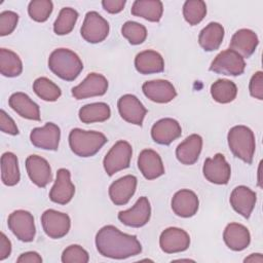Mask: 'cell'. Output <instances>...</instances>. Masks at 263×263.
I'll list each match as a JSON object with an SVG mask.
<instances>
[{
    "label": "cell",
    "mask_w": 263,
    "mask_h": 263,
    "mask_svg": "<svg viewBox=\"0 0 263 263\" xmlns=\"http://www.w3.org/2000/svg\"><path fill=\"white\" fill-rule=\"evenodd\" d=\"M136 188L137 178L133 175H126L110 185L109 196L115 205H124L135 194Z\"/></svg>",
    "instance_id": "44dd1931"
},
{
    "label": "cell",
    "mask_w": 263,
    "mask_h": 263,
    "mask_svg": "<svg viewBox=\"0 0 263 263\" xmlns=\"http://www.w3.org/2000/svg\"><path fill=\"white\" fill-rule=\"evenodd\" d=\"M130 12L133 15L143 17L149 22H159L162 16L163 5L158 0H136Z\"/></svg>",
    "instance_id": "f546056e"
},
{
    "label": "cell",
    "mask_w": 263,
    "mask_h": 263,
    "mask_svg": "<svg viewBox=\"0 0 263 263\" xmlns=\"http://www.w3.org/2000/svg\"><path fill=\"white\" fill-rule=\"evenodd\" d=\"M18 22V14L10 11L5 10L0 13V35L6 36L13 32Z\"/></svg>",
    "instance_id": "60d3db41"
},
{
    "label": "cell",
    "mask_w": 263,
    "mask_h": 263,
    "mask_svg": "<svg viewBox=\"0 0 263 263\" xmlns=\"http://www.w3.org/2000/svg\"><path fill=\"white\" fill-rule=\"evenodd\" d=\"M256 193L249 187L240 185L235 187L230 194V204L233 210L240 214L243 218H250L255 204H256Z\"/></svg>",
    "instance_id": "7402d4cb"
},
{
    "label": "cell",
    "mask_w": 263,
    "mask_h": 263,
    "mask_svg": "<svg viewBox=\"0 0 263 263\" xmlns=\"http://www.w3.org/2000/svg\"><path fill=\"white\" fill-rule=\"evenodd\" d=\"M16 262L17 263H41L42 258L38 253L31 251V252H26L21 254Z\"/></svg>",
    "instance_id": "bcb514c9"
},
{
    "label": "cell",
    "mask_w": 263,
    "mask_h": 263,
    "mask_svg": "<svg viewBox=\"0 0 263 263\" xmlns=\"http://www.w3.org/2000/svg\"><path fill=\"white\" fill-rule=\"evenodd\" d=\"M23 71V64L20 57L6 48L0 49V72L6 77H16Z\"/></svg>",
    "instance_id": "836d02e7"
},
{
    "label": "cell",
    "mask_w": 263,
    "mask_h": 263,
    "mask_svg": "<svg viewBox=\"0 0 263 263\" xmlns=\"http://www.w3.org/2000/svg\"><path fill=\"white\" fill-rule=\"evenodd\" d=\"M106 143V136L100 132L73 128L69 134L70 148L79 157L93 156Z\"/></svg>",
    "instance_id": "3957f363"
},
{
    "label": "cell",
    "mask_w": 263,
    "mask_h": 263,
    "mask_svg": "<svg viewBox=\"0 0 263 263\" xmlns=\"http://www.w3.org/2000/svg\"><path fill=\"white\" fill-rule=\"evenodd\" d=\"M138 167L147 180H154L164 174V166L159 154L152 149H144L138 157Z\"/></svg>",
    "instance_id": "603a6c76"
},
{
    "label": "cell",
    "mask_w": 263,
    "mask_h": 263,
    "mask_svg": "<svg viewBox=\"0 0 263 263\" xmlns=\"http://www.w3.org/2000/svg\"><path fill=\"white\" fill-rule=\"evenodd\" d=\"M78 12L71 7H64L61 9L58 18L53 24V31L57 35L69 34L76 24Z\"/></svg>",
    "instance_id": "d590c367"
},
{
    "label": "cell",
    "mask_w": 263,
    "mask_h": 263,
    "mask_svg": "<svg viewBox=\"0 0 263 263\" xmlns=\"http://www.w3.org/2000/svg\"><path fill=\"white\" fill-rule=\"evenodd\" d=\"M243 261L245 262H258V263H262L263 262V257L259 253L258 254H251Z\"/></svg>",
    "instance_id": "7dc6e473"
},
{
    "label": "cell",
    "mask_w": 263,
    "mask_h": 263,
    "mask_svg": "<svg viewBox=\"0 0 263 263\" xmlns=\"http://www.w3.org/2000/svg\"><path fill=\"white\" fill-rule=\"evenodd\" d=\"M75 186L71 181V174L67 168H60L57 172V179L49 191V198L52 202L66 204L73 198Z\"/></svg>",
    "instance_id": "2e32d148"
},
{
    "label": "cell",
    "mask_w": 263,
    "mask_h": 263,
    "mask_svg": "<svg viewBox=\"0 0 263 263\" xmlns=\"http://www.w3.org/2000/svg\"><path fill=\"white\" fill-rule=\"evenodd\" d=\"M108 89V80L98 73H89L85 79L72 88V96L76 100L103 96Z\"/></svg>",
    "instance_id": "7c38bea8"
},
{
    "label": "cell",
    "mask_w": 263,
    "mask_h": 263,
    "mask_svg": "<svg viewBox=\"0 0 263 263\" xmlns=\"http://www.w3.org/2000/svg\"><path fill=\"white\" fill-rule=\"evenodd\" d=\"M48 68L61 79L73 81L81 73L83 64L74 51L68 48H58L48 58Z\"/></svg>",
    "instance_id": "7a4b0ae2"
},
{
    "label": "cell",
    "mask_w": 263,
    "mask_h": 263,
    "mask_svg": "<svg viewBox=\"0 0 263 263\" xmlns=\"http://www.w3.org/2000/svg\"><path fill=\"white\" fill-rule=\"evenodd\" d=\"M82 38L89 43L104 41L109 34L108 22L97 11H88L80 30Z\"/></svg>",
    "instance_id": "ba28073f"
},
{
    "label": "cell",
    "mask_w": 263,
    "mask_h": 263,
    "mask_svg": "<svg viewBox=\"0 0 263 263\" xmlns=\"http://www.w3.org/2000/svg\"><path fill=\"white\" fill-rule=\"evenodd\" d=\"M206 14V5L201 0H188L183 5V15L185 21L195 26L199 24Z\"/></svg>",
    "instance_id": "8d00e7d4"
},
{
    "label": "cell",
    "mask_w": 263,
    "mask_h": 263,
    "mask_svg": "<svg viewBox=\"0 0 263 263\" xmlns=\"http://www.w3.org/2000/svg\"><path fill=\"white\" fill-rule=\"evenodd\" d=\"M142 90L149 100L159 104L168 103L177 96L174 85L168 80L163 79L146 81L142 85Z\"/></svg>",
    "instance_id": "ac0fdd59"
},
{
    "label": "cell",
    "mask_w": 263,
    "mask_h": 263,
    "mask_svg": "<svg viewBox=\"0 0 263 263\" xmlns=\"http://www.w3.org/2000/svg\"><path fill=\"white\" fill-rule=\"evenodd\" d=\"M34 92L42 100L47 102L57 101L61 95V88L46 77H39L33 83Z\"/></svg>",
    "instance_id": "e575fe53"
},
{
    "label": "cell",
    "mask_w": 263,
    "mask_h": 263,
    "mask_svg": "<svg viewBox=\"0 0 263 263\" xmlns=\"http://www.w3.org/2000/svg\"><path fill=\"white\" fill-rule=\"evenodd\" d=\"M60 138V127L52 122H47L42 127H35L30 134L31 143L44 150H58Z\"/></svg>",
    "instance_id": "9a60e30c"
},
{
    "label": "cell",
    "mask_w": 263,
    "mask_h": 263,
    "mask_svg": "<svg viewBox=\"0 0 263 263\" xmlns=\"http://www.w3.org/2000/svg\"><path fill=\"white\" fill-rule=\"evenodd\" d=\"M201 148L202 138L197 134H192L178 145L176 149L177 159L185 165L194 164L199 157Z\"/></svg>",
    "instance_id": "d4e9b609"
},
{
    "label": "cell",
    "mask_w": 263,
    "mask_h": 263,
    "mask_svg": "<svg viewBox=\"0 0 263 263\" xmlns=\"http://www.w3.org/2000/svg\"><path fill=\"white\" fill-rule=\"evenodd\" d=\"M118 112L122 119L125 121L136 124L142 125L144 117L147 113L146 108L140 102V100L134 95H123L117 102Z\"/></svg>",
    "instance_id": "5bb4252c"
},
{
    "label": "cell",
    "mask_w": 263,
    "mask_h": 263,
    "mask_svg": "<svg viewBox=\"0 0 263 263\" xmlns=\"http://www.w3.org/2000/svg\"><path fill=\"white\" fill-rule=\"evenodd\" d=\"M224 38V28L221 24L212 22L199 33L198 43L205 51L218 49Z\"/></svg>",
    "instance_id": "f1b7e54d"
},
{
    "label": "cell",
    "mask_w": 263,
    "mask_h": 263,
    "mask_svg": "<svg viewBox=\"0 0 263 263\" xmlns=\"http://www.w3.org/2000/svg\"><path fill=\"white\" fill-rule=\"evenodd\" d=\"M96 247L102 256L111 259H126L142 252L136 235L123 233L113 225H106L98 231Z\"/></svg>",
    "instance_id": "6da1fadb"
},
{
    "label": "cell",
    "mask_w": 263,
    "mask_h": 263,
    "mask_svg": "<svg viewBox=\"0 0 263 263\" xmlns=\"http://www.w3.org/2000/svg\"><path fill=\"white\" fill-rule=\"evenodd\" d=\"M11 253V242L6 235L1 232L0 234V260L6 259Z\"/></svg>",
    "instance_id": "f6af8a7d"
},
{
    "label": "cell",
    "mask_w": 263,
    "mask_h": 263,
    "mask_svg": "<svg viewBox=\"0 0 263 263\" xmlns=\"http://www.w3.org/2000/svg\"><path fill=\"white\" fill-rule=\"evenodd\" d=\"M79 119L83 123L103 122L110 118L111 110L109 105L103 102L84 105L79 110Z\"/></svg>",
    "instance_id": "4dcf8cb0"
},
{
    "label": "cell",
    "mask_w": 263,
    "mask_h": 263,
    "mask_svg": "<svg viewBox=\"0 0 263 263\" xmlns=\"http://www.w3.org/2000/svg\"><path fill=\"white\" fill-rule=\"evenodd\" d=\"M1 179L6 186H14L20 182L18 160L12 152H5L1 156Z\"/></svg>",
    "instance_id": "1f68e13d"
},
{
    "label": "cell",
    "mask_w": 263,
    "mask_h": 263,
    "mask_svg": "<svg viewBox=\"0 0 263 263\" xmlns=\"http://www.w3.org/2000/svg\"><path fill=\"white\" fill-rule=\"evenodd\" d=\"M249 90L253 98L260 101L263 100V73L261 71L256 72L252 76L249 84Z\"/></svg>",
    "instance_id": "b9f144b4"
},
{
    "label": "cell",
    "mask_w": 263,
    "mask_h": 263,
    "mask_svg": "<svg viewBox=\"0 0 263 263\" xmlns=\"http://www.w3.org/2000/svg\"><path fill=\"white\" fill-rule=\"evenodd\" d=\"M8 104L20 116L30 120H40L39 106L24 92H14L10 96Z\"/></svg>",
    "instance_id": "4316f807"
},
{
    "label": "cell",
    "mask_w": 263,
    "mask_h": 263,
    "mask_svg": "<svg viewBox=\"0 0 263 263\" xmlns=\"http://www.w3.org/2000/svg\"><path fill=\"white\" fill-rule=\"evenodd\" d=\"M258 43L259 39L254 31L250 29H240L233 34L229 48L245 59L250 58L255 52Z\"/></svg>",
    "instance_id": "cb8c5ba5"
},
{
    "label": "cell",
    "mask_w": 263,
    "mask_h": 263,
    "mask_svg": "<svg viewBox=\"0 0 263 263\" xmlns=\"http://www.w3.org/2000/svg\"><path fill=\"white\" fill-rule=\"evenodd\" d=\"M41 224L47 236L53 239H59L69 232L71 220L67 214L49 209L42 214Z\"/></svg>",
    "instance_id": "9c48e42d"
},
{
    "label": "cell",
    "mask_w": 263,
    "mask_h": 263,
    "mask_svg": "<svg viewBox=\"0 0 263 263\" xmlns=\"http://www.w3.org/2000/svg\"><path fill=\"white\" fill-rule=\"evenodd\" d=\"M182 128L180 123L173 118H162L156 121L151 128L153 141L160 145H170L181 137Z\"/></svg>",
    "instance_id": "ffe728a7"
},
{
    "label": "cell",
    "mask_w": 263,
    "mask_h": 263,
    "mask_svg": "<svg viewBox=\"0 0 263 263\" xmlns=\"http://www.w3.org/2000/svg\"><path fill=\"white\" fill-rule=\"evenodd\" d=\"M133 148L126 141L120 140L116 142L103 160L105 172L108 176H113L115 173L127 168L130 163Z\"/></svg>",
    "instance_id": "5b68a950"
},
{
    "label": "cell",
    "mask_w": 263,
    "mask_h": 263,
    "mask_svg": "<svg viewBox=\"0 0 263 263\" xmlns=\"http://www.w3.org/2000/svg\"><path fill=\"white\" fill-rule=\"evenodd\" d=\"M204 178L217 185H225L229 182L231 168L225 157L221 153H217L212 158H206L202 166Z\"/></svg>",
    "instance_id": "30bf717a"
},
{
    "label": "cell",
    "mask_w": 263,
    "mask_h": 263,
    "mask_svg": "<svg viewBox=\"0 0 263 263\" xmlns=\"http://www.w3.org/2000/svg\"><path fill=\"white\" fill-rule=\"evenodd\" d=\"M61 259L63 263H87L89 256L79 245H71L64 250Z\"/></svg>",
    "instance_id": "ab89813d"
},
{
    "label": "cell",
    "mask_w": 263,
    "mask_h": 263,
    "mask_svg": "<svg viewBox=\"0 0 263 263\" xmlns=\"http://www.w3.org/2000/svg\"><path fill=\"white\" fill-rule=\"evenodd\" d=\"M0 127H1V130L5 134L12 135V136H15L18 134V128L15 122L4 110L0 111Z\"/></svg>",
    "instance_id": "7bdbcfd3"
},
{
    "label": "cell",
    "mask_w": 263,
    "mask_h": 263,
    "mask_svg": "<svg viewBox=\"0 0 263 263\" xmlns=\"http://www.w3.org/2000/svg\"><path fill=\"white\" fill-rule=\"evenodd\" d=\"M125 0H103L102 6L109 13H118L123 10Z\"/></svg>",
    "instance_id": "ee69618b"
},
{
    "label": "cell",
    "mask_w": 263,
    "mask_h": 263,
    "mask_svg": "<svg viewBox=\"0 0 263 263\" xmlns=\"http://www.w3.org/2000/svg\"><path fill=\"white\" fill-rule=\"evenodd\" d=\"M8 228L11 232L24 242H30L34 239L36 228L33 215L25 210H16L8 216Z\"/></svg>",
    "instance_id": "52a82bcc"
},
{
    "label": "cell",
    "mask_w": 263,
    "mask_h": 263,
    "mask_svg": "<svg viewBox=\"0 0 263 263\" xmlns=\"http://www.w3.org/2000/svg\"><path fill=\"white\" fill-rule=\"evenodd\" d=\"M212 98L221 104L232 102L237 95L236 84L228 79H218L211 85Z\"/></svg>",
    "instance_id": "d6a6232c"
},
{
    "label": "cell",
    "mask_w": 263,
    "mask_h": 263,
    "mask_svg": "<svg viewBox=\"0 0 263 263\" xmlns=\"http://www.w3.org/2000/svg\"><path fill=\"white\" fill-rule=\"evenodd\" d=\"M246 68V62L241 55L232 49H225L218 53L210 66V70L223 75L238 76Z\"/></svg>",
    "instance_id": "8992f818"
},
{
    "label": "cell",
    "mask_w": 263,
    "mask_h": 263,
    "mask_svg": "<svg viewBox=\"0 0 263 263\" xmlns=\"http://www.w3.org/2000/svg\"><path fill=\"white\" fill-rule=\"evenodd\" d=\"M223 239L230 250L242 251L250 245L251 235L246 226L238 223H230L224 229Z\"/></svg>",
    "instance_id": "484cf974"
},
{
    "label": "cell",
    "mask_w": 263,
    "mask_h": 263,
    "mask_svg": "<svg viewBox=\"0 0 263 263\" xmlns=\"http://www.w3.org/2000/svg\"><path fill=\"white\" fill-rule=\"evenodd\" d=\"M199 206L197 195L189 189H181L177 191L172 198L173 212L182 218H190L194 216Z\"/></svg>",
    "instance_id": "d6986e66"
},
{
    "label": "cell",
    "mask_w": 263,
    "mask_h": 263,
    "mask_svg": "<svg viewBox=\"0 0 263 263\" xmlns=\"http://www.w3.org/2000/svg\"><path fill=\"white\" fill-rule=\"evenodd\" d=\"M26 170L31 181L40 188H44L52 181L50 165L47 160L41 156H28L26 159Z\"/></svg>",
    "instance_id": "e0dca14e"
},
{
    "label": "cell",
    "mask_w": 263,
    "mask_h": 263,
    "mask_svg": "<svg viewBox=\"0 0 263 263\" xmlns=\"http://www.w3.org/2000/svg\"><path fill=\"white\" fill-rule=\"evenodd\" d=\"M151 216V206L146 196L140 197L133 208L118 213V220L126 226L139 228L148 223Z\"/></svg>",
    "instance_id": "8fae6325"
},
{
    "label": "cell",
    "mask_w": 263,
    "mask_h": 263,
    "mask_svg": "<svg viewBox=\"0 0 263 263\" xmlns=\"http://www.w3.org/2000/svg\"><path fill=\"white\" fill-rule=\"evenodd\" d=\"M160 249L166 254H174L186 251L190 246L189 234L178 227L164 229L159 237Z\"/></svg>",
    "instance_id": "4fadbf2b"
},
{
    "label": "cell",
    "mask_w": 263,
    "mask_h": 263,
    "mask_svg": "<svg viewBox=\"0 0 263 263\" xmlns=\"http://www.w3.org/2000/svg\"><path fill=\"white\" fill-rule=\"evenodd\" d=\"M53 4L50 0H33L29 3L28 13L35 22H45L52 12Z\"/></svg>",
    "instance_id": "f35d334b"
},
{
    "label": "cell",
    "mask_w": 263,
    "mask_h": 263,
    "mask_svg": "<svg viewBox=\"0 0 263 263\" xmlns=\"http://www.w3.org/2000/svg\"><path fill=\"white\" fill-rule=\"evenodd\" d=\"M135 67L141 74L161 73L164 70V61L161 54L155 50H144L135 58Z\"/></svg>",
    "instance_id": "83f0119b"
},
{
    "label": "cell",
    "mask_w": 263,
    "mask_h": 263,
    "mask_svg": "<svg viewBox=\"0 0 263 263\" xmlns=\"http://www.w3.org/2000/svg\"><path fill=\"white\" fill-rule=\"evenodd\" d=\"M121 34L133 45L141 44L147 38V30L145 26L133 21H127L123 24Z\"/></svg>",
    "instance_id": "74e56055"
},
{
    "label": "cell",
    "mask_w": 263,
    "mask_h": 263,
    "mask_svg": "<svg viewBox=\"0 0 263 263\" xmlns=\"http://www.w3.org/2000/svg\"><path fill=\"white\" fill-rule=\"evenodd\" d=\"M228 146L233 155L247 163H252L256 142L251 128L246 125H235L231 127L227 135Z\"/></svg>",
    "instance_id": "277c9868"
}]
</instances>
